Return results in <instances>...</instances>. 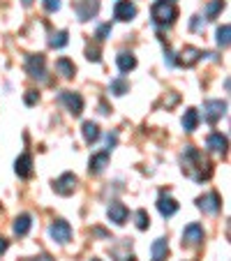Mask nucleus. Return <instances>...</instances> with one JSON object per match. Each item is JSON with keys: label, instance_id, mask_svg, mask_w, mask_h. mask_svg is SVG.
Segmentation results:
<instances>
[{"label": "nucleus", "instance_id": "1", "mask_svg": "<svg viewBox=\"0 0 231 261\" xmlns=\"http://www.w3.org/2000/svg\"><path fill=\"white\" fill-rule=\"evenodd\" d=\"M150 16H152V21L158 25H171L173 21H176V16H178V10L173 7V3H155L152 5V10H150Z\"/></svg>", "mask_w": 231, "mask_h": 261}, {"label": "nucleus", "instance_id": "2", "mask_svg": "<svg viewBox=\"0 0 231 261\" xmlns=\"http://www.w3.org/2000/svg\"><path fill=\"white\" fill-rule=\"evenodd\" d=\"M46 60L42 54H33L25 58V72L33 76V79H44V74H46Z\"/></svg>", "mask_w": 231, "mask_h": 261}, {"label": "nucleus", "instance_id": "3", "mask_svg": "<svg viewBox=\"0 0 231 261\" xmlns=\"http://www.w3.org/2000/svg\"><path fill=\"white\" fill-rule=\"evenodd\" d=\"M224 114H226V102H222V99H211V102L203 104V118L211 125H215Z\"/></svg>", "mask_w": 231, "mask_h": 261}, {"label": "nucleus", "instance_id": "4", "mask_svg": "<svg viewBox=\"0 0 231 261\" xmlns=\"http://www.w3.org/2000/svg\"><path fill=\"white\" fill-rule=\"evenodd\" d=\"M60 102L67 107V111L72 116H79L84 111V97L79 93H72V90H63L60 93Z\"/></svg>", "mask_w": 231, "mask_h": 261}, {"label": "nucleus", "instance_id": "5", "mask_svg": "<svg viewBox=\"0 0 231 261\" xmlns=\"http://www.w3.org/2000/svg\"><path fill=\"white\" fill-rule=\"evenodd\" d=\"M201 241H203V227L201 224H197V222L187 224L185 231H183V245L185 247H197Z\"/></svg>", "mask_w": 231, "mask_h": 261}, {"label": "nucleus", "instance_id": "6", "mask_svg": "<svg viewBox=\"0 0 231 261\" xmlns=\"http://www.w3.org/2000/svg\"><path fill=\"white\" fill-rule=\"evenodd\" d=\"M49 233H51V238H54L56 243L65 245V243H69V238H72V227H69L65 220H56L54 224H51Z\"/></svg>", "mask_w": 231, "mask_h": 261}, {"label": "nucleus", "instance_id": "7", "mask_svg": "<svg viewBox=\"0 0 231 261\" xmlns=\"http://www.w3.org/2000/svg\"><path fill=\"white\" fill-rule=\"evenodd\" d=\"M54 190L60 197H69V194L76 190V176H74V173H63V176L54 182Z\"/></svg>", "mask_w": 231, "mask_h": 261}, {"label": "nucleus", "instance_id": "8", "mask_svg": "<svg viewBox=\"0 0 231 261\" xmlns=\"http://www.w3.org/2000/svg\"><path fill=\"white\" fill-rule=\"evenodd\" d=\"M203 51L201 49H194V46H185V49L178 54V58H176V63L178 65H183V67H192V65H197L199 60L203 58Z\"/></svg>", "mask_w": 231, "mask_h": 261}, {"label": "nucleus", "instance_id": "9", "mask_svg": "<svg viewBox=\"0 0 231 261\" xmlns=\"http://www.w3.org/2000/svg\"><path fill=\"white\" fill-rule=\"evenodd\" d=\"M113 16L118 21H132L137 16V5L132 0H118L116 7H113Z\"/></svg>", "mask_w": 231, "mask_h": 261}, {"label": "nucleus", "instance_id": "10", "mask_svg": "<svg viewBox=\"0 0 231 261\" xmlns=\"http://www.w3.org/2000/svg\"><path fill=\"white\" fill-rule=\"evenodd\" d=\"M197 203L203 213H208V215H215V213H220V208H222V201H220V197H217V192L203 194V197H199Z\"/></svg>", "mask_w": 231, "mask_h": 261}, {"label": "nucleus", "instance_id": "11", "mask_svg": "<svg viewBox=\"0 0 231 261\" xmlns=\"http://www.w3.org/2000/svg\"><path fill=\"white\" fill-rule=\"evenodd\" d=\"M99 10V0H79L76 3V14L81 21H90Z\"/></svg>", "mask_w": 231, "mask_h": 261}, {"label": "nucleus", "instance_id": "12", "mask_svg": "<svg viewBox=\"0 0 231 261\" xmlns=\"http://www.w3.org/2000/svg\"><path fill=\"white\" fill-rule=\"evenodd\" d=\"M14 171H16V176H21V178H30V173H33V158H30L28 153L19 155L14 162Z\"/></svg>", "mask_w": 231, "mask_h": 261}, {"label": "nucleus", "instance_id": "13", "mask_svg": "<svg viewBox=\"0 0 231 261\" xmlns=\"http://www.w3.org/2000/svg\"><path fill=\"white\" fill-rule=\"evenodd\" d=\"M107 215H109V220L113 222V224H125V220H127V208L123 206V203H111V206H109V211H107Z\"/></svg>", "mask_w": 231, "mask_h": 261}, {"label": "nucleus", "instance_id": "14", "mask_svg": "<svg viewBox=\"0 0 231 261\" xmlns=\"http://www.w3.org/2000/svg\"><path fill=\"white\" fill-rule=\"evenodd\" d=\"M90 167H88V171L90 173H95V176H97V173H102L104 169H107V164H109V150H102V153H95L93 158H90Z\"/></svg>", "mask_w": 231, "mask_h": 261}, {"label": "nucleus", "instance_id": "15", "mask_svg": "<svg viewBox=\"0 0 231 261\" xmlns=\"http://www.w3.org/2000/svg\"><path fill=\"white\" fill-rule=\"evenodd\" d=\"M158 211L162 213L164 217H171L173 213L178 211V203H176V199H171L169 194H162V197L158 199Z\"/></svg>", "mask_w": 231, "mask_h": 261}, {"label": "nucleus", "instance_id": "16", "mask_svg": "<svg viewBox=\"0 0 231 261\" xmlns=\"http://www.w3.org/2000/svg\"><path fill=\"white\" fill-rule=\"evenodd\" d=\"M116 65H118L120 72H132V69L137 67V58H134L132 54H127V51H120V54L116 56Z\"/></svg>", "mask_w": 231, "mask_h": 261}, {"label": "nucleus", "instance_id": "17", "mask_svg": "<svg viewBox=\"0 0 231 261\" xmlns=\"http://www.w3.org/2000/svg\"><path fill=\"white\" fill-rule=\"evenodd\" d=\"M30 227H33V217H30L28 213H23V215H19L14 220V233L16 236H25V233L30 231Z\"/></svg>", "mask_w": 231, "mask_h": 261}, {"label": "nucleus", "instance_id": "18", "mask_svg": "<svg viewBox=\"0 0 231 261\" xmlns=\"http://www.w3.org/2000/svg\"><path fill=\"white\" fill-rule=\"evenodd\" d=\"M206 146L211 148V150H215V153H224L226 150V137H222L220 132H213L211 137L206 139Z\"/></svg>", "mask_w": 231, "mask_h": 261}, {"label": "nucleus", "instance_id": "19", "mask_svg": "<svg viewBox=\"0 0 231 261\" xmlns=\"http://www.w3.org/2000/svg\"><path fill=\"white\" fill-rule=\"evenodd\" d=\"M183 127L185 132H194L199 127V111L197 109H187L185 116H183Z\"/></svg>", "mask_w": 231, "mask_h": 261}, {"label": "nucleus", "instance_id": "20", "mask_svg": "<svg viewBox=\"0 0 231 261\" xmlns=\"http://www.w3.org/2000/svg\"><path fill=\"white\" fill-rule=\"evenodd\" d=\"M56 72H58L60 76H65V79H72L74 72H76V67H74L72 60H67V58H58V60H56Z\"/></svg>", "mask_w": 231, "mask_h": 261}, {"label": "nucleus", "instance_id": "21", "mask_svg": "<svg viewBox=\"0 0 231 261\" xmlns=\"http://www.w3.org/2000/svg\"><path fill=\"white\" fill-rule=\"evenodd\" d=\"M150 252H152V261H164V259H167V254H169L167 241H164V238H158V241L152 243Z\"/></svg>", "mask_w": 231, "mask_h": 261}, {"label": "nucleus", "instance_id": "22", "mask_svg": "<svg viewBox=\"0 0 231 261\" xmlns=\"http://www.w3.org/2000/svg\"><path fill=\"white\" fill-rule=\"evenodd\" d=\"M81 132H84V139L86 143H95L99 139V127L97 123H93V120H88V123H84V127H81Z\"/></svg>", "mask_w": 231, "mask_h": 261}, {"label": "nucleus", "instance_id": "23", "mask_svg": "<svg viewBox=\"0 0 231 261\" xmlns=\"http://www.w3.org/2000/svg\"><path fill=\"white\" fill-rule=\"evenodd\" d=\"M49 44L54 46V49H63V46L67 44V30H58V33H54L49 37Z\"/></svg>", "mask_w": 231, "mask_h": 261}, {"label": "nucleus", "instance_id": "24", "mask_svg": "<svg viewBox=\"0 0 231 261\" xmlns=\"http://www.w3.org/2000/svg\"><path fill=\"white\" fill-rule=\"evenodd\" d=\"M109 90H111L113 95H125V93H130V84L125 79H113L111 84H109Z\"/></svg>", "mask_w": 231, "mask_h": 261}, {"label": "nucleus", "instance_id": "25", "mask_svg": "<svg viewBox=\"0 0 231 261\" xmlns=\"http://www.w3.org/2000/svg\"><path fill=\"white\" fill-rule=\"evenodd\" d=\"M229 33H231V25L224 23L217 28V44L220 46H229Z\"/></svg>", "mask_w": 231, "mask_h": 261}, {"label": "nucleus", "instance_id": "26", "mask_svg": "<svg viewBox=\"0 0 231 261\" xmlns=\"http://www.w3.org/2000/svg\"><path fill=\"white\" fill-rule=\"evenodd\" d=\"M134 220H137V229H141V231L150 227V217H148L146 211H137L134 213Z\"/></svg>", "mask_w": 231, "mask_h": 261}, {"label": "nucleus", "instance_id": "27", "mask_svg": "<svg viewBox=\"0 0 231 261\" xmlns=\"http://www.w3.org/2000/svg\"><path fill=\"white\" fill-rule=\"evenodd\" d=\"M222 7H224V3H222V0H213L211 5L206 7V16H208V19H215V14L222 10Z\"/></svg>", "mask_w": 231, "mask_h": 261}, {"label": "nucleus", "instance_id": "28", "mask_svg": "<svg viewBox=\"0 0 231 261\" xmlns=\"http://www.w3.org/2000/svg\"><path fill=\"white\" fill-rule=\"evenodd\" d=\"M37 99H40V95H37V90H28V93H25V104H28V107H33V104H37Z\"/></svg>", "mask_w": 231, "mask_h": 261}, {"label": "nucleus", "instance_id": "29", "mask_svg": "<svg viewBox=\"0 0 231 261\" xmlns=\"http://www.w3.org/2000/svg\"><path fill=\"white\" fill-rule=\"evenodd\" d=\"M44 10L46 12H58L60 10V0H44Z\"/></svg>", "mask_w": 231, "mask_h": 261}, {"label": "nucleus", "instance_id": "30", "mask_svg": "<svg viewBox=\"0 0 231 261\" xmlns=\"http://www.w3.org/2000/svg\"><path fill=\"white\" fill-rule=\"evenodd\" d=\"M111 33V23H104L102 28L97 30V35H95V37H97V40H107V35Z\"/></svg>", "mask_w": 231, "mask_h": 261}, {"label": "nucleus", "instance_id": "31", "mask_svg": "<svg viewBox=\"0 0 231 261\" xmlns=\"http://www.w3.org/2000/svg\"><path fill=\"white\" fill-rule=\"evenodd\" d=\"M86 58H88V60H95V63H97V60H99V51H97V49H88V51H86Z\"/></svg>", "mask_w": 231, "mask_h": 261}, {"label": "nucleus", "instance_id": "32", "mask_svg": "<svg viewBox=\"0 0 231 261\" xmlns=\"http://www.w3.org/2000/svg\"><path fill=\"white\" fill-rule=\"evenodd\" d=\"M190 28L192 30H199V28H201V16H194V19H192V23H190Z\"/></svg>", "mask_w": 231, "mask_h": 261}, {"label": "nucleus", "instance_id": "33", "mask_svg": "<svg viewBox=\"0 0 231 261\" xmlns=\"http://www.w3.org/2000/svg\"><path fill=\"white\" fill-rule=\"evenodd\" d=\"M7 247H10V243H7L5 238L0 236V254H5V252H7Z\"/></svg>", "mask_w": 231, "mask_h": 261}, {"label": "nucleus", "instance_id": "34", "mask_svg": "<svg viewBox=\"0 0 231 261\" xmlns=\"http://www.w3.org/2000/svg\"><path fill=\"white\" fill-rule=\"evenodd\" d=\"M25 261H54L49 254H44V256H35V259H25Z\"/></svg>", "mask_w": 231, "mask_h": 261}, {"label": "nucleus", "instance_id": "35", "mask_svg": "<svg viewBox=\"0 0 231 261\" xmlns=\"http://www.w3.org/2000/svg\"><path fill=\"white\" fill-rule=\"evenodd\" d=\"M23 5H25V7H30V5H33V0H23Z\"/></svg>", "mask_w": 231, "mask_h": 261}, {"label": "nucleus", "instance_id": "36", "mask_svg": "<svg viewBox=\"0 0 231 261\" xmlns=\"http://www.w3.org/2000/svg\"><path fill=\"white\" fill-rule=\"evenodd\" d=\"M160 3H173V0H160Z\"/></svg>", "mask_w": 231, "mask_h": 261}, {"label": "nucleus", "instance_id": "37", "mask_svg": "<svg viewBox=\"0 0 231 261\" xmlns=\"http://www.w3.org/2000/svg\"><path fill=\"white\" fill-rule=\"evenodd\" d=\"M93 261H99V259H93Z\"/></svg>", "mask_w": 231, "mask_h": 261}]
</instances>
